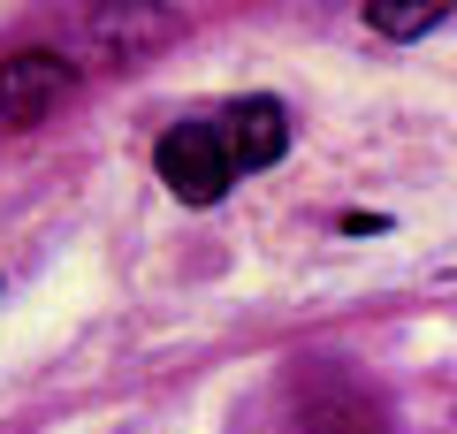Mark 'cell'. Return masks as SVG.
Instances as JSON below:
<instances>
[{"instance_id":"obj_1","label":"cell","mask_w":457,"mask_h":434,"mask_svg":"<svg viewBox=\"0 0 457 434\" xmlns=\"http://www.w3.org/2000/svg\"><path fill=\"white\" fill-rule=\"evenodd\" d=\"M153 168H161V183L183 198V206H213V198L237 183L221 129H206V122H176L161 145H153Z\"/></svg>"},{"instance_id":"obj_2","label":"cell","mask_w":457,"mask_h":434,"mask_svg":"<svg viewBox=\"0 0 457 434\" xmlns=\"http://www.w3.org/2000/svg\"><path fill=\"white\" fill-rule=\"evenodd\" d=\"M69 84H77V62L31 46V54H8L0 62V122H38L46 107H62Z\"/></svg>"},{"instance_id":"obj_3","label":"cell","mask_w":457,"mask_h":434,"mask_svg":"<svg viewBox=\"0 0 457 434\" xmlns=\"http://www.w3.org/2000/svg\"><path fill=\"white\" fill-rule=\"evenodd\" d=\"M221 145H228V168H275L282 153H290V114H282V99H267V92L237 99Z\"/></svg>"},{"instance_id":"obj_4","label":"cell","mask_w":457,"mask_h":434,"mask_svg":"<svg viewBox=\"0 0 457 434\" xmlns=\"http://www.w3.org/2000/svg\"><path fill=\"white\" fill-rule=\"evenodd\" d=\"M442 16H450L442 0H374V8H366V23H374L381 38H427Z\"/></svg>"}]
</instances>
